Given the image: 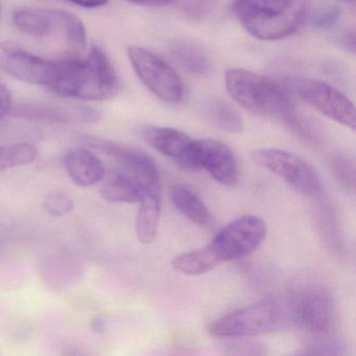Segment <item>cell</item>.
I'll use <instances>...</instances> for the list:
<instances>
[{"label":"cell","instance_id":"15","mask_svg":"<svg viewBox=\"0 0 356 356\" xmlns=\"http://www.w3.org/2000/svg\"><path fill=\"white\" fill-rule=\"evenodd\" d=\"M64 166L72 182L81 187L97 184L106 174L103 162L86 149L67 152L64 156Z\"/></svg>","mask_w":356,"mask_h":356},{"label":"cell","instance_id":"11","mask_svg":"<svg viewBox=\"0 0 356 356\" xmlns=\"http://www.w3.org/2000/svg\"><path fill=\"white\" fill-rule=\"evenodd\" d=\"M296 89L299 97L316 111L351 130H355V107L341 91L327 83L314 79L298 81Z\"/></svg>","mask_w":356,"mask_h":356},{"label":"cell","instance_id":"14","mask_svg":"<svg viewBox=\"0 0 356 356\" xmlns=\"http://www.w3.org/2000/svg\"><path fill=\"white\" fill-rule=\"evenodd\" d=\"M197 160L199 170H205L216 182L233 187L238 182L236 158L228 145L216 139H197Z\"/></svg>","mask_w":356,"mask_h":356},{"label":"cell","instance_id":"20","mask_svg":"<svg viewBox=\"0 0 356 356\" xmlns=\"http://www.w3.org/2000/svg\"><path fill=\"white\" fill-rule=\"evenodd\" d=\"M220 264L208 245L179 254L172 260V266L175 270L188 276L207 274Z\"/></svg>","mask_w":356,"mask_h":356},{"label":"cell","instance_id":"29","mask_svg":"<svg viewBox=\"0 0 356 356\" xmlns=\"http://www.w3.org/2000/svg\"><path fill=\"white\" fill-rule=\"evenodd\" d=\"M129 3H134L140 7H165L175 3L176 0H128Z\"/></svg>","mask_w":356,"mask_h":356},{"label":"cell","instance_id":"27","mask_svg":"<svg viewBox=\"0 0 356 356\" xmlns=\"http://www.w3.org/2000/svg\"><path fill=\"white\" fill-rule=\"evenodd\" d=\"M11 93L5 85L0 84V120L11 109Z\"/></svg>","mask_w":356,"mask_h":356},{"label":"cell","instance_id":"30","mask_svg":"<svg viewBox=\"0 0 356 356\" xmlns=\"http://www.w3.org/2000/svg\"><path fill=\"white\" fill-rule=\"evenodd\" d=\"M74 5L80 6L87 9H95V8L103 7L109 3V0H68Z\"/></svg>","mask_w":356,"mask_h":356},{"label":"cell","instance_id":"8","mask_svg":"<svg viewBox=\"0 0 356 356\" xmlns=\"http://www.w3.org/2000/svg\"><path fill=\"white\" fill-rule=\"evenodd\" d=\"M258 165L282 179L298 193L307 197H318L322 193L320 177L303 158L279 149H260L254 152Z\"/></svg>","mask_w":356,"mask_h":356},{"label":"cell","instance_id":"6","mask_svg":"<svg viewBox=\"0 0 356 356\" xmlns=\"http://www.w3.org/2000/svg\"><path fill=\"white\" fill-rule=\"evenodd\" d=\"M268 227L262 218L245 216L224 227L208 243L220 264L239 259L258 249L266 239Z\"/></svg>","mask_w":356,"mask_h":356},{"label":"cell","instance_id":"10","mask_svg":"<svg viewBox=\"0 0 356 356\" xmlns=\"http://www.w3.org/2000/svg\"><path fill=\"white\" fill-rule=\"evenodd\" d=\"M63 68V60L49 61L24 51L15 43H0V70L16 80L51 88L59 82Z\"/></svg>","mask_w":356,"mask_h":356},{"label":"cell","instance_id":"13","mask_svg":"<svg viewBox=\"0 0 356 356\" xmlns=\"http://www.w3.org/2000/svg\"><path fill=\"white\" fill-rule=\"evenodd\" d=\"M12 116L40 124L95 122L99 113L93 108L78 104L29 103L16 106Z\"/></svg>","mask_w":356,"mask_h":356},{"label":"cell","instance_id":"25","mask_svg":"<svg viewBox=\"0 0 356 356\" xmlns=\"http://www.w3.org/2000/svg\"><path fill=\"white\" fill-rule=\"evenodd\" d=\"M44 208L51 216H63L74 209V201L65 191L55 189L45 199Z\"/></svg>","mask_w":356,"mask_h":356},{"label":"cell","instance_id":"19","mask_svg":"<svg viewBox=\"0 0 356 356\" xmlns=\"http://www.w3.org/2000/svg\"><path fill=\"white\" fill-rule=\"evenodd\" d=\"M101 182L102 197L110 203L137 204L140 201L136 185L122 170L106 172Z\"/></svg>","mask_w":356,"mask_h":356},{"label":"cell","instance_id":"32","mask_svg":"<svg viewBox=\"0 0 356 356\" xmlns=\"http://www.w3.org/2000/svg\"><path fill=\"white\" fill-rule=\"evenodd\" d=\"M341 1H343V3H352L354 0H341Z\"/></svg>","mask_w":356,"mask_h":356},{"label":"cell","instance_id":"9","mask_svg":"<svg viewBox=\"0 0 356 356\" xmlns=\"http://www.w3.org/2000/svg\"><path fill=\"white\" fill-rule=\"evenodd\" d=\"M128 57L143 85L165 103H178L184 95V86L176 70L152 51L130 47Z\"/></svg>","mask_w":356,"mask_h":356},{"label":"cell","instance_id":"18","mask_svg":"<svg viewBox=\"0 0 356 356\" xmlns=\"http://www.w3.org/2000/svg\"><path fill=\"white\" fill-rule=\"evenodd\" d=\"M170 197L175 207L193 224L206 227L209 224L210 212L201 197L184 184H174L170 187Z\"/></svg>","mask_w":356,"mask_h":356},{"label":"cell","instance_id":"16","mask_svg":"<svg viewBox=\"0 0 356 356\" xmlns=\"http://www.w3.org/2000/svg\"><path fill=\"white\" fill-rule=\"evenodd\" d=\"M16 28L32 37H47L62 33L61 10L22 9L13 16Z\"/></svg>","mask_w":356,"mask_h":356},{"label":"cell","instance_id":"31","mask_svg":"<svg viewBox=\"0 0 356 356\" xmlns=\"http://www.w3.org/2000/svg\"><path fill=\"white\" fill-rule=\"evenodd\" d=\"M91 329L97 334H102V333L105 332L106 322L104 321V318H99V316L93 318L92 322H91Z\"/></svg>","mask_w":356,"mask_h":356},{"label":"cell","instance_id":"1","mask_svg":"<svg viewBox=\"0 0 356 356\" xmlns=\"http://www.w3.org/2000/svg\"><path fill=\"white\" fill-rule=\"evenodd\" d=\"M63 74L51 92L66 99L99 102L113 99L120 90V78L107 54L91 47L85 60L65 59Z\"/></svg>","mask_w":356,"mask_h":356},{"label":"cell","instance_id":"2","mask_svg":"<svg viewBox=\"0 0 356 356\" xmlns=\"http://www.w3.org/2000/svg\"><path fill=\"white\" fill-rule=\"evenodd\" d=\"M225 83L229 95L241 107L264 118L282 120L304 133L289 95L274 81L243 68H230L225 72Z\"/></svg>","mask_w":356,"mask_h":356},{"label":"cell","instance_id":"7","mask_svg":"<svg viewBox=\"0 0 356 356\" xmlns=\"http://www.w3.org/2000/svg\"><path fill=\"white\" fill-rule=\"evenodd\" d=\"M82 143L111 157L122 172L134 182L140 195L161 191L159 172L154 160L143 152L97 136H83Z\"/></svg>","mask_w":356,"mask_h":356},{"label":"cell","instance_id":"26","mask_svg":"<svg viewBox=\"0 0 356 356\" xmlns=\"http://www.w3.org/2000/svg\"><path fill=\"white\" fill-rule=\"evenodd\" d=\"M335 176L341 184L348 191H355V168L353 161L347 158H335L332 162Z\"/></svg>","mask_w":356,"mask_h":356},{"label":"cell","instance_id":"3","mask_svg":"<svg viewBox=\"0 0 356 356\" xmlns=\"http://www.w3.org/2000/svg\"><path fill=\"white\" fill-rule=\"evenodd\" d=\"M233 13L251 36L275 41L295 33L306 17L305 0H235Z\"/></svg>","mask_w":356,"mask_h":356},{"label":"cell","instance_id":"12","mask_svg":"<svg viewBox=\"0 0 356 356\" xmlns=\"http://www.w3.org/2000/svg\"><path fill=\"white\" fill-rule=\"evenodd\" d=\"M141 136L149 147L183 170H199L195 140L185 133L176 129L147 126L141 129Z\"/></svg>","mask_w":356,"mask_h":356},{"label":"cell","instance_id":"23","mask_svg":"<svg viewBox=\"0 0 356 356\" xmlns=\"http://www.w3.org/2000/svg\"><path fill=\"white\" fill-rule=\"evenodd\" d=\"M38 157V152L29 143L0 147V172L32 163Z\"/></svg>","mask_w":356,"mask_h":356},{"label":"cell","instance_id":"21","mask_svg":"<svg viewBox=\"0 0 356 356\" xmlns=\"http://www.w3.org/2000/svg\"><path fill=\"white\" fill-rule=\"evenodd\" d=\"M206 118L220 130L237 134L243 130V122L238 112L225 101L213 99L206 105Z\"/></svg>","mask_w":356,"mask_h":356},{"label":"cell","instance_id":"4","mask_svg":"<svg viewBox=\"0 0 356 356\" xmlns=\"http://www.w3.org/2000/svg\"><path fill=\"white\" fill-rule=\"evenodd\" d=\"M289 307L296 324L314 335L330 332L334 321V303L330 291L318 282L305 281L291 287Z\"/></svg>","mask_w":356,"mask_h":356},{"label":"cell","instance_id":"17","mask_svg":"<svg viewBox=\"0 0 356 356\" xmlns=\"http://www.w3.org/2000/svg\"><path fill=\"white\" fill-rule=\"evenodd\" d=\"M161 214V191H149L140 195L135 229L138 241L149 245L155 241Z\"/></svg>","mask_w":356,"mask_h":356},{"label":"cell","instance_id":"5","mask_svg":"<svg viewBox=\"0 0 356 356\" xmlns=\"http://www.w3.org/2000/svg\"><path fill=\"white\" fill-rule=\"evenodd\" d=\"M283 310L274 300H264L213 321L208 332L218 339H245L276 330Z\"/></svg>","mask_w":356,"mask_h":356},{"label":"cell","instance_id":"22","mask_svg":"<svg viewBox=\"0 0 356 356\" xmlns=\"http://www.w3.org/2000/svg\"><path fill=\"white\" fill-rule=\"evenodd\" d=\"M172 56L183 70L195 74H207L211 70L208 58L201 51L187 43H177L172 47Z\"/></svg>","mask_w":356,"mask_h":356},{"label":"cell","instance_id":"24","mask_svg":"<svg viewBox=\"0 0 356 356\" xmlns=\"http://www.w3.org/2000/svg\"><path fill=\"white\" fill-rule=\"evenodd\" d=\"M62 34L74 51H82L86 43V30L78 16L62 10Z\"/></svg>","mask_w":356,"mask_h":356},{"label":"cell","instance_id":"28","mask_svg":"<svg viewBox=\"0 0 356 356\" xmlns=\"http://www.w3.org/2000/svg\"><path fill=\"white\" fill-rule=\"evenodd\" d=\"M339 17V12L337 10H329V11L323 13V15L316 18V24L320 28H328L335 24Z\"/></svg>","mask_w":356,"mask_h":356}]
</instances>
